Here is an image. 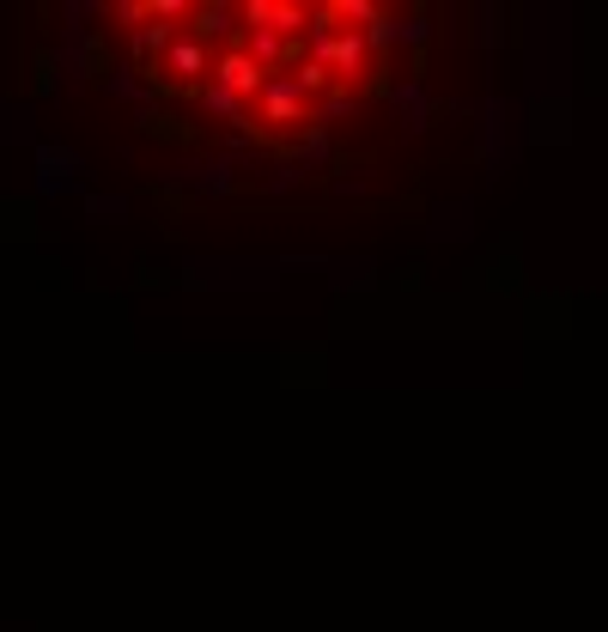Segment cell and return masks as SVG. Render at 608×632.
<instances>
[]
</instances>
